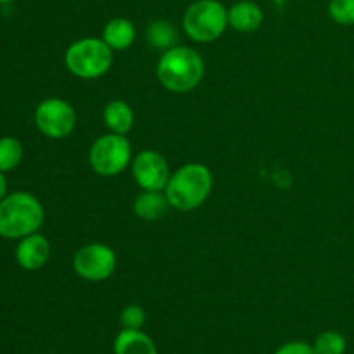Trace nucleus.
I'll return each mask as SVG.
<instances>
[{
	"label": "nucleus",
	"instance_id": "412c9836",
	"mask_svg": "<svg viewBox=\"0 0 354 354\" xmlns=\"http://www.w3.org/2000/svg\"><path fill=\"white\" fill-rule=\"evenodd\" d=\"M275 354H317L315 353L313 344H308L303 341H290L280 346Z\"/></svg>",
	"mask_w": 354,
	"mask_h": 354
},
{
	"label": "nucleus",
	"instance_id": "dca6fc26",
	"mask_svg": "<svg viewBox=\"0 0 354 354\" xmlns=\"http://www.w3.org/2000/svg\"><path fill=\"white\" fill-rule=\"evenodd\" d=\"M176 38H178V31L169 21L158 19L152 21L147 26V41L159 50H169L175 47Z\"/></svg>",
	"mask_w": 354,
	"mask_h": 354
},
{
	"label": "nucleus",
	"instance_id": "6ab92c4d",
	"mask_svg": "<svg viewBox=\"0 0 354 354\" xmlns=\"http://www.w3.org/2000/svg\"><path fill=\"white\" fill-rule=\"evenodd\" d=\"M328 16L341 26L354 24V0H330L328 3Z\"/></svg>",
	"mask_w": 354,
	"mask_h": 354
},
{
	"label": "nucleus",
	"instance_id": "6e6552de",
	"mask_svg": "<svg viewBox=\"0 0 354 354\" xmlns=\"http://www.w3.org/2000/svg\"><path fill=\"white\" fill-rule=\"evenodd\" d=\"M35 124L47 138L61 140L75 131L76 111L64 99H45L35 109Z\"/></svg>",
	"mask_w": 354,
	"mask_h": 354
},
{
	"label": "nucleus",
	"instance_id": "20e7f679",
	"mask_svg": "<svg viewBox=\"0 0 354 354\" xmlns=\"http://www.w3.org/2000/svg\"><path fill=\"white\" fill-rule=\"evenodd\" d=\"M114 50L102 38L86 37L73 41L64 54V64L73 76L97 80L113 66Z\"/></svg>",
	"mask_w": 354,
	"mask_h": 354
},
{
	"label": "nucleus",
	"instance_id": "f3484780",
	"mask_svg": "<svg viewBox=\"0 0 354 354\" xmlns=\"http://www.w3.org/2000/svg\"><path fill=\"white\" fill-rule=\"evenodd\" d=\"M24 149L23 144L16 137H2L0 138V171H10L17 168L23 161Z\"/></svg>",
	"mask_w": 354,
	"mask_h": 354
},
{
	"label": "nucleus",
	"instance_id": "aec40b11",
	"mask_svg": "<svg viewBox=\"0 0 354 354\" xmlns=\"http://www.w3.org/2000/svg\"><path fill=\"white\" fill-rule=\"evenodd\" d=\"M147 322V313L138 304H128L123 308L120 313V324L123 328H130V330H142Z\"/></svg>",
	"mask_w": 354,
	"mask_h": 354
},
{
	"label": "nucleus",
	"instance_id": "a211bd4d",
	"mask_svg": "<svg viewBox=\"0 0 354 354\" xmlns=\"http://www.w3.org/2000/svg\"><path fill=\"white\" fill-rule=\"evenodd\" d=\"M315 353L317 354H346L348 341L337 330H325L315 339Z\"/></svg>",
	"mask_w": 354,
	"mask_h": 354
},
{
	"label": "nucleus",
	"instance_id": "ddd939ff",
	"mask_svg": "<svg viewBox=\"0 0 354 354\" xmlns=\"http://www.w3.org/2000/svg\"><path fill=\"white\" fill-rule=\"evenodd\" d=\"M114 354H159L151 335L144 330L121 328L113 342Z\"/></svg>",
	"mask_w": 354,
	"mask_h": 354
},
{
	"label": "nucleus",
	"instance_id": "9b49d317",
	"mask_svg": "<svg viewBox=\"0 0 354 354\" xmlns=\"http://www.w3.org/2000/svg\"><path fill=\"white\" fill-rule=\"evenodd\" d=\"M265 19L261 7L252 0H241L228 9V26L239 33H252L259 30Z\"/></svg>",
	"mask_w": 354,
	"mask_h": 354
},
{
	"label": "nucleus",
	"instance_id": "39448f33",
	"mask_svg": "<svg viewBox=\"0 0 354 354\" xmlns=\"http://www.w3.org/2000/svg\"><path fill=\"white\" fill-rule=\"evenodd\" d=\"M183 31L197 44H213L228 28V9L220 0H197L183 12Z\"/></svg>",
	"mask_w": 354,
	"mask_h": 354
},
{
	"label": "nucleus",
	"instance_id": "f257e3e1",
	"mask_svg": "<svg viewBox=\"0 0 354 354\" xmlns=\"http://www.w3.org/2000/svg\"><path fill=\"white\" fill-rule=\"evenodd\" d=\"M213 173L203 162H187L171 173L165 194L171 209L189 211L203 206L213 190Z\"/></svg>",
	"mask_w": 354,
	"mask_h": 354
},
{
	"label": "nucleus",
	"instance_id": "0eeeda50",
	"mask_svg": "<svg viewBox=\"0 0 354 354\" xmlns=\"http://www.w3.org/2000/svg\"><path fill=\"white\" fill-rule=\"evenodd\" d=\"M118 266L116 252L104 242H90L73 256V270L86 282H104Z\"/></svg>",
	"mask_w": 354,
	"mask_h": 354
},
{
	"label": "nucleus",
	"instance_id": "423d86ee",
	"mask_svg": "<svg viewBox=\"0 0 354 354\" xmlns=\"http://www.w3.org/2000/svg\"><path fill=\"white\" fill-rule=\"evenodd\" d=\"M133 161V151L127 135L107 133L97 138L88 151V165L97 175L116 176Z\"/></svg>",
	"mask_w": 354,
	"mask_h": 354
},
{
	"label": "nucleus",
	"instance_id": "4be33fe9",
	"mask_svg": "<svg viewBox=\"0 0 354 354\" xmlns=\"http://www.w3.org/2000/svg\"><path fill=\"white\" fill-rule=\"evenodd\" d=\"M7 196V180L3 176V171H0V203H2L3 197Z\"/></svg>",
	"mask_w": 354,
	"mask_h": 354
},
{
	"label": "nucleus",
	"instance_id": "7ed1b4c3",
	"mask_svg": "<svg viewBox=\"0 0 354 354\" xmlns=\"http://www.w3.org/2000/svg\"><path fill=\"white\" fill-rule=\"evenodd\" d=\"M45 209L30 192L7 194L0 203V237L23 239L41 228Z\"/></svg>",
	"mask_w": 354,
	"mask_h": 354
},
{
	"label": "nucleus",
	"instance_id": "4468645a",
	"mask_svg": "<svg viewBox=\"0 0 354 354\" xmlns=\"http://www.w3.org/2000/svg\"><path fill=\"white\" fill-rule=\"evenodd\" d=\"M135 38H137L135 24L127 17H114L106 23L102 30V40L113 50H127L133 45Z\"/></svg>",
	"mask_w": 354,
	"mask_h": 354
},
{
	"label": "nucleus",
	"instance_id": "2eb2a0df",
	"mask_svg": "<svg viewBox=\"0 0 354 354\" xmlns=\"http://www.w3.org/2000/svg\"><path fill=\"white\" fill-rule=\"evenodd\" d=\"M104 124L109 128L111 133L127 135L135 124V113L131 106L124 100H111L102 113Z\"/></svg>",
	"mask_w": 354,
	"mask_h": 354
},
{
	"label": "nucleus",
	"instance_id": "5701e85b",
	"mask_svg": "<svg viewBox=\"0 0 354 354\" xmlns=\"http://www.w3.org/2000/svg\"><path fill=\"white\" fill-rule=\"evenodd\" d=\"M14 2V0H0V6H3V3H10Z\"/></svg>",
	"mask_w": 354,
	"mask_h": 354
},
{
	"label": "nucleus",
	"instance_id": "f8f14e48",
	"mask_svg": "<svg viewBox=\"0 0 354 354\" xmlns=\"http://www.w3.org/2000/svg\"><path fill=\"white\" fill-rule=\"evenodd\" d=\"M171 206L162 190H144L133 201V213L144 221H159L169 213Z\"/></svg>",
	"mask_w": 354,
	"mask_h": 354
},
{
	"label": "nucleus",
	"instance_id": "1a4fd4ad",
	"mask_svg": "<svg viewBox=\"0 0 354 354\" xmlns=\"http://www.w3.org/2000/svg\"><path fill=\"white\" fill-rule=\"evenodd\" d=\"M131 175L142 190H165L171 173L161 152L145 149L131 161Z\"/></svg>",
	"mask_w": 354,
	"mask_h": 354
},
{
	"label": "nucleus",
	"instance_id": "f03ea898",
	"mask_svg": "<svg viewBox=\"0 0 354 354\" xmlns=\"http://www.w3.org/2000/svg\"><path fill=\"white\" fill-rule=\"evenodd\" d=\"M206 64L203 55L185 45H175L165 50L156 68L159 83L173 93H187L204 78Z\"/></svg>",
	"mask_w": 354,
	"mask_h": 354
},
{
	"label": "nucleus",
	"instance_id": "9d476101",
	"mask_svg": "<svg viewBox=\"0 0 354 354\" xmlns=\"http://www.w3.org/2000/svg\"><path fill=\"white\" fill-rule=\"evenodd\" d=\"M50 242L38 232L19 239V244L16 248L17 265L28 272H37V270L44 268L50 259Z\"/></svg>",
	"mask_w": 354,
	"mask_h": 354
}]
</instances>
